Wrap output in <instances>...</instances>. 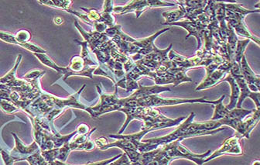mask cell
Returning a JSON list of instances; mask_svg holds the SVG:
<instances>
[{
  "label": "cell",
  "instance_id": "1",
  "mask_svg": "<svg viewBox=\"0 0 260 165\" xmlns=\"http://www.w3.org/2000/svg\"><path fill=\"white\" fill-rule=\"evenodd\" d=\"M120 111L126 114V119L118 134H123L128 125L133 119H138L143 122V126H142L141 130L146 132V134L157 129L179 126L186 119L184 116L177 119H170L161 113L160 110L151 107H125Z\"/></svg>",
  "mask_w": 260,
  "mask_h": 165
},
{
  "label": "cell",
  "instance_id": "2",
  "mask_svg": "<svg viewBox=\"0 0 260 165\" xmlns=\"http://www.w3.org/2000/svg\"><path fill=\"white\" fill-rule=\"evenodd\" d=\"M123 107H151L156 108L160 107H172L177 105L182 104H195V103H205V104L216 105L219 102L220 98L214 101H209L206 100L205 97L199 98H173V100H167V98H161L158 95H148V96L141 97L139 98H133L130 96L126 98H122Z\"/></svg>",
  "mask_w": 260,
  "mask_h": 165
},
{
  "label": "cell",
  "instance_id": "3",
  "mask_svg": "<svg viewBox=\"0 0 260 165\" xmlns=\"http://www.w3.org/2000/svg\"><path fill=\"white\" fill-rule=\"evenodd\" d=\"M86 85H84L76 93L70 95L67 98H59L49 94L42 93L40 96V110L44 116L52 110H56L57 111L64 113V110L68 107L71 108L79 109V110H85L88 112L89 114L92 115V109L91 107H87L83 103L79 101L80 95L82 91L85 88Z\"/></svg>",
  "mask_w": 260,
  "mask_h": 165
},
{
  "label": "cell",
  "instance_id": "4",
  "mask_svg": "<svg viewBox=\"0 0 260 165\" xmlns=\"http://www.w3.org/2000/svg\"><path fill=\"white\" fill-rule=\"evenodd\" d=\"M182 139L177 140L167 145L162 146L161 148V155L169 163L175 159L183 158L192 160L197 165H203L205 163V158L211 154V151L209 150L204 154H195L182 145Z\"/></svg>",
  "mask_w": 260,
  "mask_h": 165
},
{
  "label": "cell",
  "instance_id": "5",
  "mask_svg": "<svg viewBox=\"0 0 260 165\" xmlns=\"http://www.w3.org/2000/svg\"><path fill=\"white\" fill-rule=\"evenodd\" d=\"M209 22V15L204 12L194 21L186 20H180L176 23H170L168 26H178L184 28L187 31L189 32L185 40L189 39L192 36L195 37L198 41V50H200L201 49L202 44H203L204 33L208 27Z\"/></svg>",
  "mask_w": 260,
  "mask_h": 165
},
{
  "label": "cell",
  "instance_id": "6",
  "mask_svg": "<svg viewBox=\"0 0 260 165\" xmlns=\"http://www.w3.org/2000/svg\"><path fill=\"white\" fill-rule=\"evenodd\" d=\"M176 6L175 3L166 2L160 0H133L128 3L126 6H118L114 7L113 13H118L120 15L126 14V13H134L136 18H139L143 12L146 11L148 8L154 7H169Z\"/></svg>",
  "mask_w": 260,
  "mask_h": 165
},
{
  "label": "cell",
  "instance_id": "7",
  "mask_svg": "<svg viewBox=\"0 0 260 165\" xmlns=\"http://www.w3.org/2000/svg\"><path fill=\"white\" fill-rule=\"evenodd\" d=\"M195 116H196V114L195 113H191L190 116L187 117L184 121L182 122L175 130L167 134L166 136L161 137V138H151L149 140H142V141L154 144L156 147H159L167 145V144H170V143L177 141V140L186 139L185 135H186L187 129L190 126L191 123H193Z\"/></svg>",
  "mask_w": 260,
  "mask_h": 165
},
{
  "label": "cell",
  "instance_id": "8",
  "mask_svg": "<svg viewBox=\"0 0 260 165\" xmlns=\"http://www.w3.org/2000/svg\"><path fill=\"white\" fill-rule=\"evenodd\" d=\"M245 16L233 12L226 11V21L231 27H233L236 35L244 37L245 39L253 41L259 47V38L254 36L249 31L247 26L244 22Z\"/></svg>",
  "mask_w": 260,
  "mask_h": 165
},
{
  "label": "cell",
  "instance_id": "9",
  "mask_svg": "<svg viewBox=\"0 0 260 165\" xmlns=\"http://www.w3.org/2000/svg\"><path fill=\"white\" fill-rule=\"evenodd\" d=\"M231 66H232V62L229 61H225L214 72L206 74L205 79L196 87L195 91L198 92L201 90L208 89V88H211V87L221 82V81L224 79L228 74H229Z\"/></svg>",
  "mask_w": 260,
  "mask_h": 165
},
{
  "label": "cell",
  "instance_id": "10",
  "mask_svg": "<svg viewBox=\"0 0 260 165\" xmlns=\"http://www.w3.org/2000/svg\"><path fill=\"white\" fill-rule=\"evenodd\" d=\"M239 141L240 139L236 135L232 138H228L218 150H216L211 155L205 158V163L221 155H242L243 151H242Z\"/></svg>",
  "mask_w": 260,
  "mask_h": 165
},
{
  "label": "cell",
  "instance_id": "11",
  "mask_svg": "<svg viewBox=\"0 0 260 165\" xmlns=\"http://www.w3.org/2000/svg\"><path fill=\"white\" fill-rule=\"evenodd\" d=\"M172 47H173L172 44L168 48L164 50L158 49L156 47L153 52L147 54V55L144 56L139 61H139L140 64H143L144 66H146L150 70L154 72L156 69H158L163 63L168 61V53L172 49Z\"/></svg>",
  "mask_w": 260,
  "mask_h": 165
},
{
  "label": "cell",
  "instance_id": "12",
  "mask_svg": "<svg viewBox=\"0 0 260 165\" xmlns=\"http://www.w3.org/2000/svg\"><path fill=\"white\" fill-rule=\"evenodd\" d=\"M12 134H13V138L15 139L16 145L15 147L10 151V154L13 157H15L17 161L26 160V159L29 156L35 154V153L38 152V151L41 150L39 145L35 141L30 145L26 146L22 142L21 140L17 137V134H14V133H13Z\"/></svg>",
  "mask_w": 260,
  "mask_h": 165
},
{
  "label": "cell",
  "instance_id": "13",
  "mask_svg": "<svg viewBox=\"0 0 260 165\" xmlns=\"http://www.w3.org/2000/svg\"><path fill=\"white\" fill-rule=\"evenodd\" d=\"M241 73L244 80L247 83L249 90L252 92H259L260 76L256 75L251 69L246 60L245 55H243L241 60Z\"/></svg>",
  "mask_w": 260,
  "mask_h": 165
},
{
  "label": "cell",
  "instance_id": "14",
  "mask_svg": "<svg viewBox=\"0 0 260 165\" xmlns=\"http://www.w3.org/2000/svg\"><path fill=\"white\" fill-rule=\"evenodd\" d=\"M235 81L237 83L238 86L240 91L239 100H238L236 108H242V103L245 101V98H249L254 102L256 110H260V93L259 92H252L249 90L247 83L244 80L242 75L240 76H234Z\"/></svg>",
  "mask_w": 260,
  "mask_h": 165
},
{
  "label": "cell",
  "instance_id": "15",
  "mask_svg": "<svg viewBox=\"0 0 260 165\" xmlns=\"http://www.w3.org/2000/svg\"><path fill=\"white\" fill-rule=\"evenodd\" d=\"M111 147H118V148L123 150L124 154H126L128 158L129 159L131 163H135V162L139 161V157H140L141 153L138 151L137 149L136 148L134 145L132 144L130 141L126 139L117 140V141L113 143H108L106 145L103 147H100V150L105 151Z\"/></svg>",
  "mask_w": 260,
  "mask_h": 165
},
{
  "label": "cell",
  "instance_id": "16",
  "mask_svg": "<svg viewBox=\"0 0 260 165\" xmlns=\"http://www.w3.org/2000/svg\"><path fill=\"white\" fill-rule=\"evenodd\" d=\"M259 111L260 110L255 109L252 113V116H249L247 119H245V120L243 119L241 122L239 127L236 130V136H237L239 139L241 140L242 138H248L249 139L250 138L251 132L259 122Z\"/></svg>",
  "mask_w": 260,
  "mask_h": 165
},
{
  "label": "cell",
  "instance_id": "17",
  "mask_svg": "<svg viewBox=\"0 0 260 165\" xmlns=\"http://www.w3.org/2000/svg\"><path fill=\"white\" fill-rule=\"evenodd\" d=\"M221 82H228L231 87L230 103L226 106V108L229 110L236 108V105H237L238 100L240 95V91H239V86L235 81L234 78L231 76L230 74H228Z\"/></svg>",
  "mask_w": 260,
  "mask_h": 165
},
{
  "label": "cell",
  "instance_id": "18",
  "mask_svg": "<svg viewBox=\"0 0 260 165\" xmlns=\"http://www.w3.org/2000/svg\"><path fill=\"white\" fill-rule=\"evenodd\" d=\"M34 54L35 57H36L43 64H45V65L54 69L56 72L62 74L63 80H66V79L70 77V71L68 68L60 67V66L57 65V64H56V63L53 61L52 59H51L49 56L47 55L46 54Z\"/></svg>",
  "mask_w": 260,
  "mask_h": 165
},
{
  "label": "cell",
  "instance_id": "19",
  "mask_svg": "<svg viewBox=\"0 0 260 165\" xmlns=\"http://www.w3.org/2000/svg\"><path fill=\"white\" fill-rule=\"evenodd\" d=\"M173 62V61H172ZM186 69L178 67L177 64L173 62L171 67L167 71L173 79V85L177 86L182 82H192V79L187 76Z\"/></svg>",
  "mask_w": 260,
  "mask_h": 165
},
{
  "label": "cell",
  "instance_id": "20",
  "mask_svg": "<svg viewBox=\"0 0 260 165\" xmlns=\"http://www.w3.org/2000/svg\"><path fill=\"white\" fill-rule=\"evenodd\" d=\"M113 9H114L113 1H111V0L104 1L103 10L102 12H100V14H101L100 23L106 25L108 28L116 25V20L113 15Z\"/></svg>",
  "mask_w": 260,
  "mask_h": 165
},
{
  "label": "cell",
  "instance_id": "21",
  "mask_svg": "<svg viewBox=\"0 0 260 165\" xmlns=\"http://www.w3.org/2000/svg\"><path fill=\"white\" fill-rule=\"evenodd\" d=\"M179 9L174 11L164 12L162 13L163 17L165 18L166 22L162 25H170V23L180 21L182 19L185 18V10L181 5H179Z\"/></svg>",
  "mask_w": 260,
  "mask_h": 165
},
{
  "label": "cell",
  "instance_id": "22",
  "mask_svg": "<svg viewBox=\"0 0 260 165\" xmlns=\"http://www.w3.org/2000/svg\"><path fill=\"white\" fill-rule=\"evenodd\" d=\"M225 9H226V11L233 12V13H239L244 16H247L252 13H260L259 10H248V9H245L242 4H238L236 2L225 3Z\"/></svg>",
  "mask_w": 260,
  "mask_h": 165
},
{
  "label": "cell",
  "instance_id": "23",
  "mask_svg": "<svg viewBox=\"0 0 260 165\" xmlns=\"http://www.w3.org/2000/svg\"><path fill=\"white\" fill-rule=\"evenodd\" d=\"M226 98V95H221L220 97L219 102L217 104L214 105V114L211 117V120H219L226 117L229 113V110L226 108L223 101Z\"/></svg>",
  "mask_w": 260,
  "mask_h": 165
},
{
  "label": "cell",
  "instance_id": "24",
  "mask_svg": "<svg viewBox=\"0 0 260 165\" xmlns=\"http://www.w3.org/2000/svg\"><path fill=\"white\" fill-rule=\"evenodd\" d=\"M250 41L249 39L238 40L237 44H236V51H235L234 62H236L239 64H241L242 57H243V55H245L244 53H245L246 47L249 45Z\"/></svg>",
  "mask_w": 260,
  "mask_h": 165
},
{
  "label": "cell",
  "instance_id": "25",
  "mask_svg": "<svg viewBox=\"0 0 260 165\" xmlns=\"http://www.w3.org/2000/svg\"><path fill=\"white\" fill-rule=\"evenodd\" d=\"M40 4H45V5L49 6V7H57V8L63 9V10H70L72 5V1L66 0V1H61V0H57V1H52V0H45V1H38Z\"/></svg>",
  "mask_w": 260,
  "mask_h": 165
},
{
  "label": "cell",
  "instance_id": "26",
  "mask_svg": "<svg viewBox=\"0 0 260 165\" xmlns=\"http://www.w3.org/2000/svg\"><path fill=\"white\" fill-rule=\"evenodd\" d=\"M180 4L187 8L192 10H205L208 1L205 0H187V1H180Z\"/></svg>",
  "mask_w": 260,
  "mask_h": 165
},
{
  "label": "cell",
  "instance_id": "27",
  "mask_svg": "<svg viewBox=\"0 0 260 165\" xmlns=\"http://www.w3.org/2000/svg\"><path fill=\"white\" fill-rule=\"evenodd\" d=\"M80 10H83L85 14L89 17L91 22V26H93L95 23H100L101 14H100V12H98V10H96V9L83 8V7L80 8Z\"/></svg>",
  "mask_w": 260,
  "mask_h": 165
},
{
  "label": "cell",
  "instance_id": "28",
  "mask_svg": "<svg viewBox=\"0 0 260 165\" xmlns=\"http://www.w3.org/2000/svg\"><path fill=\"white\" fill-rule=\"evenodd\" d=\"M31 33L29 30H27V29H20L15 35L16 41H17L16 45L29 43V41L31 40Z\"/></svg>",
  "mask_w": 260,
  "mask_h": 165
},
{
  "label": "cell",
  "instance_id": "29",
  "mask_svg": "<svg viewBox=\"0 0 260 165\" xmlns=\"http://www.w3.org/2000/svg\"><path fill=\"white\" fill-rule=\"evenodd\" d=\"M0 108L7 113H15L20 111V109L8 100H0Z\"/></svg>",
  "mask_w": 260,
  "mask_h": 165
},
{
  "label": "cell",
  "instance_id": "30",
  "mask_svg": "<svg viewBox=\"0 0 260 165\" xmlns=\"http://www.w3.org/2000/svg\"><path fill=\"white\" fill-rule=\"evenodd\" d=\"M46 72L45 71L39 70V69H34V70L30 71L26 74L23 78L28 80H36V79H41L43 76H45Z\"/></svg>",
  "mask_w": 260,
  "mask_h": 165
},
{
  "label": "cell",
  "instance_id": "31",
  "mask_svg": "<svg viewBox=\"0 0 260 165\" xmlns=\"http://www.w3.org/2000/svg\"><path fill=\"white\" fill-rule=\"evenodd\" d=\"M122 154H120V155L116 156V157H113V158L108 159V160H102V161H98L95 162V163H86V164L83 165H107L108 163H111V162L114 161L115 160H117V159L120 158L121 157ZM48 165H67L65 164L64 163H62V162L59 161V160H55L54 162H52V163H48Z\"/></svg>",
  "mask_w": 260,
  "mask_h": 165
},
{
  "label": "cell",
  "instance_id": "32",
  "mask_svg": "<svg viewBox=\"0 0 260 165\" xmlns=\"http://www.w3.org/2000/svg\"><path fill=\"white\" fill-rule=\"evenodd\" d=\"M0 40L7 43V44H17L15 35L9 33V32L2 31L0 30Z\"/></svg>",
  "mask_w": 260,
  "mask_h": 165
},
{
  "label": "cell",
  "instance_id": "33",
  "mask_svg": "<svg viewBox=\"0 0 260 165\" xmlns=\"http://www.w3.org/2000/svg\"><path fill=\"white\" fill-rule=\"evenodd\" d=\"M107 165H131V162L128 158L126 154H122L120 158L115 160L114 161L111 162Z\"/></svg>",
  "mask_w": 260,
  "mask_h": 165
},
{
  "label": "cell",
  "instance_id": "34",
  "mask_svg": "<svg viewBox=\"0 0 260 165\" xmlns=\"http://www.w3.org/2000/svg\"><path fill=\"white\" fill-rule=\"evenodd\" d=\"M0 154L2 155L3 160H4L5 165H13V163L17 162L15 157H13L10 153L6 152L4 150H2Z\"/></svg>",
  "mask_w": 260,
  "mask_h": 165
},
{
  "label": "cell",
  "instance_id": "35",
  "mask_svg": "<svg viewBox=\"0 0 260 165\" xmlns=\"http://www.w3.org/2000/svg\"><path fill=\"white\" fill-rule=\"evenodd\" d=\"M78 134H82V135H85V134H89L90 132V127L89 125L85 124V123H82L79 125L77 128Z\"/></svg>",
  "mask_w": 260,
  "mask_h": 165
},
{
  "label": "cell",
  "instance_id": "36",
  "mask_svg": "<svg viewBox=\"0 0 260 165\" xmlns=\"http://www.w3.org/2000/svg\"><path fill=\"white\" fill-rule=\"evenodd\" d=\"M94 142H95V145H96L97 147H98V148L103 147V146L106 145V144H108L106 138H103V137H102V138H98V139L95 140Z\"/></svg>",
  "mask_w": 260,
  "mask_h": 165
},
{
  "label": "cell",
  "instance_id": "37",
  "mask_svg": "<svg viewBox=\"0 0 260 165\" xmlns=\"http://www.w3.org/2000/svg\"><path fill=\"white\" fill-rule=\"evenodd\" d=\"M54 23L56 25H61L64 23V19L61 17H56L54 18Z\"/></svg>",
  "mask_w": 260,
  "mask_h": 165
},
{
  "label": "cell",
  "instance_id": "38",
  "mask_svg": "<svg viewBox=\"0 0 260 165\" xmlns=\"http://www.w3.org/2000/svg\"><path fill=\"white\" fill-rule=\"evenodd\" d=\"M252 165H260L259 160H255V161H254L253 163H252Z\"/></svg>",
  "mask_w": 260,
  "mask_h": 165
},
{
  "label": "cell",
  "instance_id": "39",
  "mask_svg": "<svg viewBox=\"0 0 260 165\" xmlns=\"http://www.w3.org/2000/svg\"><path fill=\"white\" fill-rule=\"evenodd\" d=\"M1 151H2V149L0 148V153H1Z\"/></svg>",
  "mask_w": 260,
  "mask_h": 165
}]
</instances>
